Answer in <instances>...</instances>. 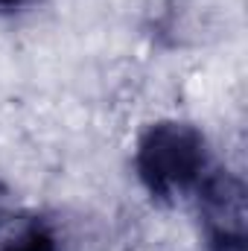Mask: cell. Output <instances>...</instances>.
Wrapping results in <instances>:
<instances>
[{
  "label": "cell",
  "instance_id": "1",
  "mask_svg": "<svg viewBox=\"0 0 248 251\" xmlns=\"http://www.w3.org/2000/svg\"><path fill=\"white\" fill-rule=\"evenodd\" d=\"M134 170L143 187L158 199H173L190 187H198L207 176L204 134L181 120L152 123L137 140Z\"/></svg>",
  "mask_w": 248,
  "mask_h": 251
},
{
  "label": "cell",
  "instance_id": "2",
  "mask_svg": "<svg viewBox=\"0 0 248 251\" xmlns=\"http://www.w3.org/2000/svg\"><path fill=\"white\" fill-rule=\"evenodd\" d=\"M198 207L210 251H246V187L228 170H213L198 184Z\"/></svg>",
  "mask_w": 248,
  "mask_h": 251
},
{
  "label": "cell",
  "instance_id": "3",
  "mask_svg": "<svg viewBox=\"0 0 248 251\" xmlns=\"http://www.w3.org/2000/svg\"><path fill=\"white\" fill-rule=\"evenodd\" d=\"M0 251H59V237L44 219H32L9 240H3Z\"/></svg>",
  "mask_w": 248,
  "mask_h": 251
},
{
  "label": "cell",
  "instance_id": "4",
  "mask_svg": "<svg viewBox=\"0 0 248 251\" xmlns=\"http://www.w3.org/2000/svg\"><path fill=\"white\" fill-rule=\"evenodd\" d=\"M21 3H26V0H0V9H15Z\"/></svg>",
  "mask_w": 248,
  "mask_h": 251
}]
</instances>
